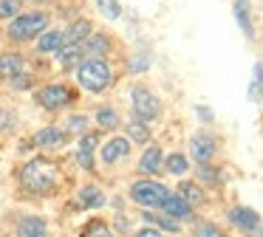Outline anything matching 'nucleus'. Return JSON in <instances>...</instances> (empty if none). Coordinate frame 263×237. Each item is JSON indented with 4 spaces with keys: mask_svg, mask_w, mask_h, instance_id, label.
<instances>
[{
    "mask_svg": "<svg viewBox=\"0 0 263 237\" xmlns=\"http://www.w3.org/2000/svg\"><path fill=\"white\" fill-rule=\"evenodd\" d=\"M93 28H97V26H93V20H88V17H82V14L71 17V23L63 28V31H65V43H82Z\"/></svg>",
    "mask_w": 263,
    "mask_h": 237,
    "instance_id": "20",
    "label": "nucleus"
},
{
    "mask_svg": "<svg viewBox=\"0 0 263 237\" xmlns=\"http://www.w3.org/2000/svg\"><path fill=\"white\" fill-rule=\"evenodd\" d=\"M65 141H68V133L60 127H54V124H48V127H40L34 133V144L40 147V150H63Z\"/></svg>",
    "mask_w": 263,
    "mask_h": 237,
    "instance_id": "16",
    "label": "nucleus"
},
{
    "mask_svg": "<svg viewBox=\"0 0 263 237\" xmlns=\"http://www.w3.org/2000/svg\"><path fill=\"white\" fill-rule=\"evenodd\" d=\"M227 223L246 237H263V218L252 206H229Z\"/></svg>",
    "mask_w": 263,
    "mask_h": 237,
    "instance_id": "7",
    "label": "nucleus"
},
{
    "mask_svg": "<svg viewBox=\"0 0 263 237\" xmlns=\"http://www.w3.org/2000/svg\"><path fill=\"white\" fill-rule=\"evenodd\" d=\"M43 237H48V234H43Z\"/></svg>",
    "mask_w": 263,
    "mask_h": 237,
    "instance_id": "38",
    "label": "nucleus"
},
{
    "mask_svg": "<svg viewBox=\"0 0 263 237\" xmlns=\"http://www.w3.org/2000/svg\"><path fill=\"white\" fill-rule=\"evenodd\" d=\"M51 26V11L48 9H23L20 14H14L12 20L6 23V40L12 45H26V43H34L46 28Z\"/></svg>",
    "mask_w": 263,
    "mask_h": 237,
    "instance_id": "1",
    "label": "nucleus"
},
{
    "mask_svg": "<svg viewBox=\"0 0 263 237\" xmlns=\"http://www.w3.org/2000/svg\"><path fill=\"white\" fill-rule=\"evenodd\" d=\"M105 203H108V195H105V189H99L97 184H88L77 192V206L80 209H102Z\"/></svg>",
    "mask_w": 263,
    "mask_h": 237,
    "instance_id": "19",
    "label": "nucleus"
},
{
    "mask_svg": "<svg viewBox=\"0 0 263 237\" xmlns=\"http://www.w3.org/2000/svg\"><path fill=\"white\" fill-rule=\"evenodd\" d=\"M74 99H77L74 88H68L65 82H46V85H40V88L34 90V102L48 113L65 110L68 105H74Z\"/></svg>",
    "mask_w": 263,
    "mask_h": 237,
    "instance_id": "4",
    "label": "nucleus"
},
{
    "mask_svg": "<svg viewBox=\"0 0 263 237\" xmlns=\"http://www.w3.org/2000/svg\"><path fill=\"white\" fill-rule=\"evenodd\" d=\"M176 192H178V195H181V198H184V201H187L193 209H201V206H206V203H210L204 184H198V181H187V178H184L181 184L176 186Z\"/></svg>",
    "mask_w": 263,
    "mask_h": 237,
    "instance_id": "17",
    "label": "nucleus"
},
{
    "mask_svg": "<svg viewBox=\"0 0 263 237\" xmlns=\"http://www.w3.org/2000/svg\"><path fill=\"white\" fill-rule=\"evenodd\" d=\"M97 150H99V133H82L80 135V144H77V164H80L85 172H93L97 169Z\"/></svg>",
    "mask_w": 263,
    "mask_h": 237,
    "instance_id": "10",
    "label": "nucleus"
},
{
    "mask_svg": "<svg viewBox=\"0 0 263 237\" xmlns=\"http://www.w3.org/2000/svg\"><path fill=\"white\" fill-rule=\"evenodd\" d=\"M63 45H65V31H63V28H51V26H48L46 31L34 40V51H37V54H43V56H46V54L54 56Z\"/></svg>",
    "mask_w": 263,
    "mask_h": 237,
    "instance_id": "15",
    "label": "nucleus"
},
{
    "mask_svg": "<svg viewBox=\"0 0 263 237\" xmlns=\"http://www.w3.org/2000/svg\"><path fill=\"white\" fill-rule=\"evenodd\" d=\"M150 68H153V51L150 48L136 51V54L127 60V73H144V71H150Z\"/></svg>",
    "mask_w": 263,
    "mask_h": 237,
    "instance_id": "27",
    "label": "nucleus"
},
{
    "mask_svg": "<svg viewBox=\"0 0 263 237\" xmlns=\"http://www.w3.org/2000/svg\"><path fill=\"white\" fill-rule=\"evenodd\" d=\"M167 195H170V189H167L161 181H153V178H139V181H133L130 189H127V198L142 209H161V203H164Z\"/></svg>",
    "mask_w": 263,
    "mask_h": 237,
    "instance_id": "5",
    "label": "nucleus"
},
{
    "mask_svg": "<svg viewBox=\"0 0 263 237\" xmlns=\"http://www.w3.org/2000/svg\"><path fill=\"white\" fill-rule=\"evenodd\" d=\"M136 237H164V231L156 229V226H147V223H144L142 229L136 231Z\"/></svg>",
    "mask_w": 263,
    "mask_h": 237,
    "instance_id": "35",
    "label": "nucleus"
},
{
    "mask_svg": "<svg viewBox=\"0 0 263 237\" xmlns=\"http://www.w3.org/2000/svg\"><path fill=\"white\" fill-rule=\"evenodd\" d=\"M193 237H229V234L215 220H193Z\"/></svg>",
    "mask_w": 263,
    "mask_h": 237,
    "instance_id": "28",
    "label": "nucleus"
},
{
    "mask_svg": "<svg viewBox=\"0 0 263 237\" xmlns=\"http://www.w3.org/2000/svg\"><path fill=\"white\" fill-rule=\"evenodd\" d=\"M74 73H77V85L93 96L105 93L116 82V71L108 56H82V62L74 68Z\"/></svg>",
    "mask_w": 263,
    "mask_h": 237,
    "instance_id": "2",
    "label": "nucleus"
},
{
    "mask_svg": "<svg viewBox=\"0 0 263 237\" xmlns=\"http://www.w3.org/2000/svg\"><path fill=\"white\" fill-rule=\"evenodd\" d=\"M23 71H29V60H26L23 51H14V48L0 51V76L6 79V82Z\"/></svg>",
    "mask_w": 263,
    "mask_h": 237,
    "instance_id": "14",
    "label": "nucleus"
},
{
    "mask_svg": "<svg viewBox=\"0 0 263 237\" xmlns=\"http://www.w3.org/2000/svg\"><path fill=\"white\" fill-rule=\"evenodd\" d=\"M88 127H91V118H88L85 113H71L68 122H65V130H68L71 135H82V133H88Z\"/></svg>",
    "mask_w": 263,
    "mask_h": 237,
    "instance_id": "30",
    "label": "nucleus"
},
{
    "mask_svg": "<svg viewBox=\"0 0 263 237\" xmlns=\"http://www.w3.org/2000/svg\"><path fill=\"white\" fill-rule=\"evenodd\" d=\"M82 56H85V51H82L80 43H65L63 48L54 54V62H57L60 71H74V68L82 62Z\"/></svg>",
    "mask_w": 263,
    "mask_h": 237,
    "instance_id": "18",
    "label": "nucleus"
},
{
    "mask_svg": "<svg viewBox=\"0 0 263 237\" xmlns=\"http://www.w3.org/2000/svg\"><path fill=\"white\" fill-rule=\"evenodd\" d=\"M130 147H133V141L127 139V135H114V139H108L105 147L99 150V161H102L105 167H114V164L130 158Z\"/></svg>",
    "mask_w": 263,
    "mask_h": 237,
    "instance_id": "9",
    "label": "nucleus"
},
{
    "mask_svg": "<svg viewBox=\"0 0 263 237\" xmlns=\"http://www.w3.org/2000/svg\"><path fill=\"white\" fill-rule=\"evenodd\" d=\"M23 9H26V0H0V23H9Z\"/></svg>",
    "mask_w": 263,
    "mask_h": 237,
    "instance_id": "31",
    "label": "nucleus"
},
{
    "mask_svg": "<svg viewBox=\"0 0 263 237\" xmlns=\"http://www.w3.org/2000/svg\"><path fill=\"white\" fill-rule=\"evenodd\" d=\"M161 164H164V147L147 141V150L142 152V158L136 164V172L142 178H153V175H161Z\"/></svg>",
    "mask_w": 263,
    "mask_h": 237,
    "instance_id": "11",
    "label": "nucleus"
},
{
    "mask_svg": "<svg viewBox=\"0 0 263 237\" xmlns=\"http://www.w3.org/2000/svg\"><path fill=\"white\" fill-rule=\"evenodd\" d=\"M130 107H133V116L144 118V122H150V124H153L156 118L161 116V110H164L159 93L150 90V85H144V82H136L130 88Z\"/></svg>",
    "mask_w": 263,
    "mask_h": 237,
    "instance_id": "6",
    "label": "nucleus"
},
{
    "mask_svg": "<svg viewBox=\"0 0 263 237\" xmlns=\"http://www.w3.org/2000/svg\"><path fill=\"white\" fill-rule=\"evenodd\" d=\"M125 133H127V139H130L133 144H147L150 135H153V127H150V122H144V118L130 116L127 124H125Z\"/></svg>",
    "mask_w": 263,
    "mask_h": 237,
    "instance_id": "22",
    "label": "nucleus"
},
{
    "mask_svg": "<svg viewBox=\"0 0 263 237\" xmlns=\"http://www.w3.org/2000/svg\"><path fill=\"white\" fill-rule=\"evenodd\" d=\"M161 209H164V214L167 218H173V220H178V223H193L195 220V209L190 206L187 201H184L178 192H170V195L164 198V203H161Z\"/></svg>",
    "mask_w": 263,
    "mask_h": 237,
    "instance_id": "13",
    "label": "nucleus"
},
{
    "mask_svg": "<svg viewBox=\"0 0 263 237\" xmlns=\"http://www.w3.org/2000/svg\"><path fill=\"white\" fill-rule=\"evenodd\" d=\"M82 237H116V234L110 231V226L105 223V220H91V223L82 229Z\"/></svg>",
    "mask_w": 263,
    "mask_h": 237,
    "instance_id": "32",
    "label": "nucleus"
},
{
    "mask_svg": "<svg viewBox=\"0 0 263 237\" xmlns=\"http://www.w3.org/2000/svg\"><path fill=\"white\" fill-rule=\"evenodd\" d=\"M249 99H252V102H263V62H255V68H252Z\"/></svg>",
    "mask_w": 263,
    "mask_h": 237,
    "instance_id": "29",
    "label": "nucleus"
},
{
    "mask_svg": "<svg viewBox=\"0 0 263 237\" xmlns=\"http://www.w3.org/2000/svg\"><path fill=\"white\" fill-rule=\"evenodd\" d=\"M93 118H97L99 130H119L122 127V116L114 105H99L97 113H93Z\"/></svg>",
    "mask_w": 263,
    "mask_h": 237,
    "instance_id": "23",
    "label": "nucleus"
},
{
    "mask_svg": "<svg viewBox=\"0 0 263 237\" xmlns=\"http://www.w3.org/2000/svg\"><path fill=\"white\" fill-rule=\"evenodd\" d=\"M235 20H238L240 31L246 40H255V26H252V11H249V0H235Z\"/></svg>",
    "mask_w": 263,
    "mask_h": 237,
    "instance_id": "25",
    "label": "nucleus"
},
{
    "mask_svg": "<svg viewBox=\"0 0 263 237\" xmlns=\"http://www.w3.org/2000/svg\"><path fill=\"white\" fill-rule=\"evenodd\" d=\"M195 113H198V118H201L204 124H212V118H215V116H212V110H210L206 105H198V107H195Z\"/></svg>",
    "mask_w": 263,
    "mask_h": 237,
    "instance_id": "36",
    "label": "nucleus"
},
{
    "mask_svg": "<svg viewBox=\"0 0 263 237\" xmlns=\"http://www.w3.org/2000/svg\"><path fill=\"white\" fill-rule=\"evenodd\" d=\"M57 184H60L57 164L43 158V155L31 158V161L20 169V186H23L26 192H31V195H40V198L51 195V192L57 189Z\"/></svg>",
    "mask_w": 263,
    "mask_h": 237,
    "instance_id": "3",
    "label": "nucleus"
},
{
    "mask_svg": "<svg viewBox=\"0 0 263 237\" xmlns=\"http://www.w3.org/2000/svg\"><path fill=\"white\" fill-rule=\"evenodd\" d=\"M218 150H221V141H218L215 133H210V130H198V133L190 139V158H193L195 164L215 161Z\"/></svg>",
    "mask_w": 263,
    "mask_h": 237,
    "instance_id": "8",
    "label": "nucleus"
},
{
    "mask_svg": "<svg viewBox=\"0 0 263 237\" xmlns=\"http://www.w3.org/2000/svg\"><path fill=\"white\" fill-rule=\"evenodd\" d=\"M37 9H48V6H57V0H31Z\"/></svg>",
    "mask_w": 263,
    "mask_h": 237,
    "instance_id": "37",
    "label": "nucleus"
},
{
    "mask_svg": "<svg viewBox=\"0 0 263 237\" xmlns=\"http://www.w3.org/2000/svg\"><path fill=\"white\" fill-rule=\"evenodd\" d=\"M48 231V220L40 214H26L17 223V237H43Z\"/></svg>",
    "mask_w": 263,
    "mask_h": 237,
    "instance_id": "21",
    "label": "nucleus"
},
{
    "mask_svg": "<svg viewBox=\"0 0 263 237\" xmlns=\"http://www.w3.org/2000/svg\"><path fill=\"white\" fill-rule=\"evenodd\" d=\"M80 45H82V51H85V56H110V54H114V48H116L114 34L97 31V28H93V31L88 34Z\"/></svg>",
    "mask_w": 263,
    "mask_h": 237,
    "instance_id": "12",
    "label": "nucleus"
},
{
    "mask_svg": "<svg viewBox=\"0 0 263 237\" xmlns=\"http://www.w3.org/2000/svg\"><path fill=\"white\" fill-rule=\"evenodd\" d=\"M161 172L167 175H176V178H184L190 172V158L184 152H176L173 150L170 155H164V164H161Z\"/></svg>",
    "mask_w": 263,
    "mask_h": 237,
    "instance_id": "24",
    "label": "nucleus"
},
{
    "mask_svg": "<svg viewBox=\"0 0 263 237\" xmlns=\"http://www.w3.org/2000/svg\"><path fill=\"white\" fill-rule=\"evenodd\" d=\"M9 88L12 90H31L34 88V73L23 71V73H17V76H12L9 79Z\"/></svg>",
    "mask_w": 263,
    "mask_h": 237,
    "instance_id": "34",
    "label": "nucleus"
},
{
    "mask_svg": "<svg viewBox=\"0 0 263 237\" xmlns=\"http://www.w3.org/2000/svg\"><path fill=\"white\" fill-rule=\"evenodd\" d=\"M195 178L198 184H206V186H221L223 184V169L215 167V164H195Z\"/></svg>",
    "mask_w": 263,
    "mask_h": 237,
    "instance_id": "26",
    "label": "nucleus"
},
{
    "mask_svg": "<svg viewBox=\"0 0 263 237\" xmlns=\"http://www.w3.org/2000/svg\"><path fill=\"white\" fill-rule=\"evenodd\" d=\"M97 9L102 17H108V20H119L122 17V3L119 0H97Z\"/></svg>",
    "mask_w": 263,
    "mask_h": 237,
    "instance_id": "33",
    "label": "nucleus"
}]
</instances>
